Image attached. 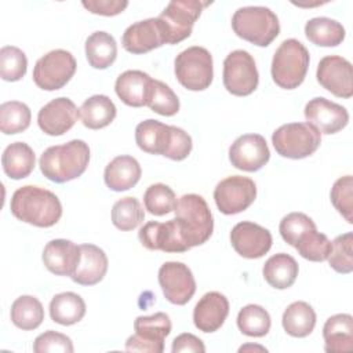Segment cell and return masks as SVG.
<instances>
[{"label": "cell", "mask_w": 353, "mask_h": 353, "mask_svg": "<svg viewBox=\"0 0 353 353\" xmlns=\"http://www.w3.org/2000/svg\"><path fill=\"white\" fill-rule=\"evenodd\" d=\"M74 57L66 50H52L43 55L33 68L34 84L46 91L61 90L76 72Z\"/></svg>", "instance_id": "9c48e42d"}, {"label": "cell", "mask_w": 353, "mask_h": 353, "mask_svg": "<svg viewBox=\"0 0 353 353\" xmlns=\"http://www.w3.org/2000/svg\"><path fill=\"white\" fill-rule=\"evenodd\" d=\"M309 51L296 39L284 40L276 50L272 61V79L285 90L301 85L309 68Z\"/></svg>", "instance_id": "5b68a950"}, {"label": "cell", "mask_w": 353, "mask_h": 353, "mask_svg": "<svg viewBox=\"0 0 353 353\" xmlns=\"http://www.w3.org/2000/svg\"><path fill=\"white\" fill-rule=\"evenodd\" d=\"M138 237L141 244L150 251L185 252L190 250L183 241L175 219L167 222L150 221L139 229Z\"/></svg>", "instance_id": "e0dca14e"}, {"label": "cell", "mask_w": 353, "mask_h": 353, "mask_svg": "<svg viewBox=\"0 0 353 353\" xmlns=\"http://www.w3.org/2000/svg\"><path fill=\"white\" fill-rule=\"evenodd\" d=\"M121 44L131 54H145L165 44L159 18H148L130 25L123 33Z\"/></svg>", "instance_id": "ffe728a7"}, {"label": "cell", "mask_w": 353, "mask_h": 353, "mask_svg": "<svg viewBox=\"0 0 353 353\" xmlns=\"http://www.w3.org/2000/svg\"><path fill=\"white\" fill-rule=\"evenodd\" d=\"M327 353H349L353 349V317L347 313L334 314L323 327Z\"/></svg>", "instance_id": "d4e9b609"}, {"label": "cell", "mask_w": 353, "mask_h": 353, "mask_svg": "<svg viewBox=\"0 0 353 353\" xmlns=\"http://www.w3.org/2000/svg\"><path fill=\"white\" fill-rule=\"evenodd\" d=\"M232 28L239 37L258 47L269 46L280 33L277 15L261 6L239 8L232 17Z\"/></svg>", "instance_id": "277c9868"}, {"label": "cell", "mask_w": 353, "mask_h": 353, "mask_svg": "<svg viewBox=\"0 0 353 353\" xmlns=\"http://www.w3.org/2000/svg\"><path fill=\"white\" fill-rule=\"evenodd\" d=\"M85 314V302L76 292L57 294L50 302V316L61 325L79 323Z\"/></svg>", "instance_id": "836d02e7"}, {"label": "cell", "mask_w": 353, "mask_h": 353, "mask_svg": "<svg viewBox=\"0 0 353 353\" xmlns=\"http://www.w3.org/2000/svg\"><path fill=\"white\" fill-rule=\"evenodd\" d=\"M223 85L236 97L252 94L259 81L255 61L245 50L232 51L223 61Z\"/></svg>", "instance_id": "8fae6325"}, {"label": "cell", "mask_w": 353, "mask_h": 353, "mask_svg": "<svg viewBox=\"0 0 353 353\" xmlns=\"http://www.w3.org/2000/svg\"><path fill=\"white\" fill-rule=\"evenodd\" d=\"M28 69L25 52L14 46H4L0 50V76L4 81L21 80Z\"/></svg>", "instance_id": "b9f144b4"}, {"label": "cell", "mask_w": 353, "mask_h": 353, "mask_svg": "<svg viewBox=\"0 0 353 353\" xmlns=\"http://www.w3.org/2000/svg\"><path fill=\"white\" fill-rule=\"evenodd\" d=\"M143 204L148 212L161 216L174 211L176 197L170 186L164 183H153L146 189L143 194Z\"/></svg>", "instance_id": "60d3db41"}, {"label": "cell", "mask_w": 353, "mask_h": 353, "mask_svg": "<svg viewBox=\"0 0 353 353\" xmlns=\"http://www.w3.org/2000/svg\"><path fill=\"white\" fill-rule=\"evenodd\" d=\"M272 143L280 156L298 160L319 149L321 134L309 123H288L273 132Z\"/></svg>", "instance_id": "52a82bcc"}, {"label": "cell", "mask_w": 353, "mask_h": 353, "mask_svg": "<svg viewBox=\"0 0 353 353\" xmlns=\"http://www.w3.org/2000/svg\"><path fill=\"white\" fill-rule=\"evenodd\" d=\"M85 10H88L92 14L105 15V17H113L120 12H123L128 1L125 0H88L81 3Z\"/></svg>", "instance_id": "7dc6e473"}, {"label": "cell", "mask_w": 353, "mask_h": 353, "mask_svg": "<svg viewBox=\"0 0 353 353\" xmlns=\"http://www.w3.org/2000/svg\"><path fill=\"white\" fill-rule=\"evenodd\" d=\"M3 170L11 179H22L30 175L36 164L33 149L25 142H14L8 145L1 156Z\"/></svg>", "instance_id": "83f0119b"}, {"label": "cell", "mask_w": 353, "mask_h": 353, "mask_svg": "<svg viewBox=\"0 0 353 353\" xmlns=\"http://www.w3.org/2000/svg\"><path fill=\"white\" fill-rule=\"evenodd\" d=\"M283 328L284 331L295 338L307 336L316 325V313L313 307L303 302L296 301L287 306L283 313Z\"/></svg>", "instance_id": "1f68e13d"}, {"label": "cell", "mask_w": 353, "mask_h": 353, "mask_svg": "<svg viewBox=\"0 0 353 353\" xmlns=\"http://www.w3.org/2000/svg\"><path fill=\"white\" fill-rule=\"evenodd\" d=\"M294 248L307 261L323 262L331 252V241L324 233L317 232V229H310L298 239Z\"/></svg>", "instance_id": "74e56055"}, {"label": "cell", "mask_w": 353, "mask_h": 353, "mask_svg": "<svg viewBox=\"0 0 353 353\" xmlns=\"http://www.w3.org/2000/svg\"><path fill=\"white\" fill-rule=\"evenodd\" d=\"M145 212L135 197H123L113 204L112 222L120 230H132L143 221Z\"/></svg>", "instance_id": "f35d334b"}, {"label": "cell", "mask_w": 353, "mask_h": 353, "mask_svg": "<svg viewBox=\"0 0 353 353\" xmlns=\"http://www.w3.org/2000/svg\"><path fill=\"white\" fill-rule=\"evenodd\" d=\"M298 270L299 268L296 261L291 255L280 252L265 262L262 274L270 287L285 290L295 283Z\"/></svg>", "instance_id": "f1b7e54d"}, {"label": "cell", "mask_w": 353, "mask_h": 353, "mask_svg": "<svg viewBox=\"0 0 353 353\" xmlns=\"http://www.w3.org/2000/svg\"><path fill=\"white\" fill-rule=\"evenodd\" d=\"M152 77L142 70L123 72L114 84V91L121 102L132 108L146 106Z\"/></svg>", "instance_id": "cb8c5ba5"}, {"label": "cell", "mask_w": 353, "mask_h": 353, "mask_svg": "<svg viewBox=\"0 0 353 353\" xmlns=\"http://www.w3.org/2000/svg\"><path fill=\"white\" fill-rule=\"evenodd\" d=\"M171 327L170 316L163 312L137 317L134 321L135 334L127 339L125 350L161 353L164 350V338L170 335Z\"/></svg>", "instance_id": "30bf717a"}, {"label": "cell", "mask_w": 353, "mask_h": 353, "mask_svg": "<svg viewBox=\"0 0 353 353\" xmlns=\"http://www.w3.org/2000/svg\"><path fill=\"white\" fill-rule=\"evenodd\" d=\"M230 243L234 251L247 259L263 256L272 247V234L258 223L243 221L233 226Z\"/></svg>", "instance_id": "2e32d148"}, {"label": "cell", "mask_w": 353, "mask_h": 353, "mask_svg": "<svg viewBox=\"0 0 353 353\" xmlns=\"http://www.w3.org/2000/svg\"><path fill=\"white\" fill-rule=\"evenodd\" d=\"M80 250L70 240L55 239L46 244L43 250V262L46 268L57 276H72L77 261Z\"/></svg>", "instance_id": "603a6c76"}, {"label": "cell", "mask_w": 353, "mask_h": 353, "mask_svg": "<svg viewBox=\"0 0 353 353\" xmlns=\"http://www.w3.org/2000/svg\"><path fill=\"white\" fill-rule=\"evenodd\" d=\"M270 316L259 305H247L237 314V327L247 336H265L270 330Z\"/></svg>", "instance_id": "8d00e7d4"}, {"label": "cell", "mask_w": 353, "mask_h": 353, "mask_svg": "<svg viewBox=\"0 0 353 353\" xmlns=\"http://www.w3.org/2000/svg\"><path fill=\"white\" fill-rule=\"evenodd\" d=\"M30 109L23 102L8 101L0 105V130L6 135L25 131L30 124Z\"/></svg>", "instance_id": "d590c367"}, {"label": "cell", "mask_w": 353, "mask_h": 353, "mask_svg": "<svg viewBox=\"0 0 353 353\" xmlns=\"http://www.w3.org/2000/svg\"><path fill=\"white\" fill-rule=\"evenodd\" d=\"M345 28L335 19L327 17L312 18L305 25V36L320 47H336L345 40Z\"/></svg>", "instance_id": "d6a6232c"}, {"label": "cell", "mask_w": 353, "mask_h": 353, "mask_svg": "<svg viewBox=\"0 0 353 353\" xmlns=\"http://www.w3.org/2000/svg\"><path fill=\"white\" fill-rule=\"evenodd\" d=\"M210 3L197 0H175L157 17L164 32L165 44H176L192 34L194 22L201 15V11Z\"/></svg>", "instance_id": "ba28073f"}, {"label": "cell", "mask_w": 353, "mask_h": 353, "mask_svg": "<svg viewBox=\"0 0 353 353\" xmlns=\"http://www.w3.org/2000/svg\"><path fill=\"white\" fill-rule=\"evenodd\" d=\"M85 57L94 69L109 68L117 57V44L112 34L98 30L85 40Z\"/></svg>", "instance_id": "4dcf8cb0"}, {"label": "cell", "mask_w": 353, "mask_h": 353, "mask_svg": "<svg viewBox=\"0 0 353 353\" xmlns=\"http://www.w3.org/2000/svg\"><path fill=\"white\" fill-rule=\"evenodd\" d=\"M146 106L161 116H174L179 110V99L170 85L160 80H152Z\"/></svg>", "instance_id": "ab89813d"}, {"label": "cell", "mask_w": 353, "mask_h": 353, "mask_svg": "<svg viewBox=\"0 0 353 353\" xmlns=\"http://www.w3.org/2000/svg\"><path fill=\"white\" fill-rule=\"evenodd\" d=\"M317 81L323 88L339 98L353 95V69L352 63L339 55L324 57L317 66Z\"/></svg>", "instance_id": "5bb4252c"}, {"label": "cell", "mask_w": 353, "mask_h": 353, "mask_svg": "<svg viewBox=\"0 0 353 353\" xmlns=\"http://www.w3.org/2000/svg\"><path fill=\"white\" fill-rule=\"evenodd\" d=\"M10 210L17 219L39 228L54 226L62 216L59 199L52 192L33 185L14 192Z\"/></svg>", "instance_id": "6da1fadb"}, {"label": "cell", "mask_w": 353, "mask_h": 353, "mask_svg": "<svg viewBox=\"0 0 353 353\" xmlns=\"http://www.w3.org/2000/svg\"><path fill=\"white\" fill-rule=\"evenodd\" d=\"M79 116L80 113L74 102L66 97H59L39 110L37 124L44 134L59 137L74 125Z\"/></svg>", "instance_id": "d6986e66"}, {"label": "cell", "mask_w": 353, "mask_h": 353, "mask_svg": "<svg viewBox=\"0 0 353 353\" xmlns=\"http://www.w3.org/2000/svg\"><path fill=\"white\" fill-rule=\"evenodd\" d=\"M11 321L15 327L30 331L36 330L44 320V309L41 302L32 295H21L11 306Z\"/></svg>", "instance_id": "e575fe53"}, {"label": "cell", "mask_w": 353, "mask_h": 353, "mask_svg": "<svg viewBox=\"0 0 353 353\" xmlns=\"http://www.w3.org/2000/svg\"><path fill=\"white\" fill-rule=\"evenodd\" d=\"M172 125L159 120L148 119L141 121L135 128V141L141 150L150 154L165 156L171 145Z\"/></svg>", "instance_id": "484cf974"}, {"label": "cell", "mask_w": 353, "mask_h": 353, "mask_svg": "<svg viewBox=\"0 0 353 353\" xmlns=\"http://www.w3.org/2000/svg\"><path fill=\"white\" fill-rule=\"evenodd\" d=\"M90 148L81 139H72L63 145L50 146L39 160L41 174L57 183L79 178L88 165Z\"/></svg>", "instance_id": "7a4b0ae2"}, {"label": "cell", "mask_w": 353, "mask_h": 353, "mask_svg": "<svg viewBox=\"0 0 353 353\" xmlns=\"http://www.w3.org/2000/svg\"><path fill=\"white\" fill-rule=\"evenodd\" d=\"M142 170L137 159L132 156H117L105 168L103 179L106 186L114 192H124L134 188L139 178Z\"/></svg>", "instance_id": "4316f807"}, {"label": "cell", "mask_w": 353, "mask_h": 353, "mask_svg": "<svg viewBox=\"0 0 353 353\" xmlns=\"http://www.w3.org/2000/svg\"><path fill=\"white\" fill-rule=\"evenodd\" d=\"M79 250V261L70 279L80 285L99 283L108 272V256L105 251L94 244H81Z\"/></svg>", "instance_id": "7402d4cb"}, {"label": "cell", "mask_w": 353, "mask_h": 353, "mask_svg": "<svg viewBox=\"0 0 353 353\" xmlns=\"http://www.w3.org/2000/svg\"><path fill=\"white\" fill-rule=\"evenodd\" d=\"M229 314L228 298L216 291L204 294L193 310V323L203 332H215Z\"/></svg>", "instance_id": "44dd1931"}, {"label": "cell", "mask_w": 353, "mask_h": 353, "mask_svg": "<svg viewBox=\"0 0 353 353\" xmlns=\"http://www.w3.org/2000/svg\"><path fill=\"white\" fill-rule=\"evenodd\" d=\"M256 197V185L251 178L232 175L222 179L214 190L218 210L225 215H234L247 210Z\"/></svg>", "instance_id": "7c38bea8"}, {"label": "cell", "mask_w": 353, "mask_h": 353, "mask_svg": "<svg viewBox=\"0 0 353 353\" xmlns=\"http://www.w3.org/2000/svg\"><path fill=\"white\" fill-rule=\"evenodd\" d=\"M330 266L342 274L353 270V233L347 232L334 239L331 243V252L328 255Z\"/></svg>", "instance_id": "7bdbcfd3"}, {"label": "cell", "mask_w": 353, "mask_h": 353, "mask_svg": "<svg viewBox=\"0 0 353 353\" xmlns=\"http://www.w3.org/2000/svg\"><path fill=\"white\" fill-rule=\"evenodd\" d=\"M159 284L167 301L174 305L188 303L196 292L192 270L182 262H165L159 269Z\"/></svg>", "instance_id": "4fadbf2b"}, {"label": "cell", "mask_w": 353, "mask_h": 353, "mask_svg": "<svg viewBox=\"0 0 353 353\" xmlns=\"http://www.w3.org/2000/svg\"><path fill=\"white\" fill-rule=\"evenodd\" d=\"M316 229V223L312 218H309L303 212H290L280 221V234L283 240L290 244L295 245L298 239L307 230Z\"/></svg>", "instance_id": "f6af8a7d"}, {"label": "cell", "mask_w": 353, "mask_h": 353, "mask_svg": "<svg viewBox=\"0 0 353 353\" xmlns=\"http://www.w3.org/2000/svg\"><path fill=\"white\" fill-rule=\"evenodd\" d=\"M270 159V150L265 138L259 134H244L229 148V160L241 171L254 172L261 170Z\"/></svg>", "instance_id": "9a60e30c"}, {"label": "cell", "mask_w": 353, "mask_h": 353, "mask_svg": "<svg viewBox=\"0 0 353 353\" xmlns=\"http://www.w3.org/2000/svg\"><path fill=\"white\" fill-rule=\"evenodd\" d=\"M305 119L320 134H335L346 127L349 113L345 106L323 97L310 99L305 106Z\"/></svg>", "instance_id": "ac0fdd59"}, {"label": "cell", "mask_w": 353, "mask_h": 353, "mask_svg": "<svg viewBox=\"0 0 353 353\" xmlns=\"http://www.w3.org/2000/svg\"><path fill=\"white\" fill-rule=\"evenodd\" d=\"M174 72L179 84L186 90L203 91L212 83V57L204 47H189L176 55Z\"/></svg>", "instance_id": "8992f818"}, {"label": "cell", "mask_w": 353, "mask_h": 353, "mask_svg": "<svg viewBox=\"0 0 353 353\" xmlns=\"http://www.w3.org/2000/svg\"><path fill=\"white\" fill-rule=\"evenodd\" d=\"M83 124L90 130H99L109 125L117 113L113 101L106 95H92L79 109Z\"/></svg>", "instance_id": "f546056e"}, {"label": "cell", "mask_w": 353, "mask_h": 353, "mask_svg": "<svg viewBox=\"0 0 353 353\" xmlns=\"http://www.w3.org/2000/svg\"><path fill=\"white\" fill-rule=\"evenodd\" d=\"M175 222L189 248L204 244L212 234L214 221L207 201L194 193L183 194L176 200Z\"/></svg>", "instance_id": "3957f363"}, {"label": "cell", "mask_w": 353, "mask_h": 353, "mask_svg": "<svg viewBox=\"0 0 353 353\" xmlns=\"http://www.w3.org/2000/svg\"><path fill=\"white\" fill-rule=\"evenodd\" d=\"M261 350V352H266V349L265 347H262V346H255V345H244V346H241L240 349H239V352H245V350Z\"/></svg>", "instance_id": "681fc988"}, {"label": "cell", "mask_w": 353, "mask_h": 353, "mask_svg": "<svg viewBox=\"0 0 353 353\" xmlns=\"http://www.w3.org/2000/svg\"><path fill=\"white\" fill-rule=\"evenodd\" d=\"M171 352L172 353H181V352H193V353H204L205 352V346L203 343V341L200 338H197L193 334L185 332L178 335L174 341H172V346H171Z\"/></svg>", "instance_id": "c3c4849f"}, {"label": "cell", "mask_w": 353, "mask_h": 353, "mask_svg": "<svg viewBox=\"0 0 353 353\" xmlns=\"http://www.w3.org/2000/svg\"><path fill=\"white\" fill-rule=\"evenodd\" d=\"M331 203L347 223H353V178L341 176L331 189Z\"/></svg>", "instance_id": "ee69618b"}, {"label": "cell", "mask_w": 353, "mask_h": 353, "mask_svg": "<svg viewBox=\"0 0 353 353\" xmlns=\"http://www.w3.org/2000/svg\"><path fill=\"white\" fill-rule=\"evenodd\" d=\"M33 350L36 353H54V352H61V353H72L73 343L69 336L65 334L48 330L43 334H40L34 342H33Z\"/></svg>", "instance_id": "bcb514c9"}]
</instances>
